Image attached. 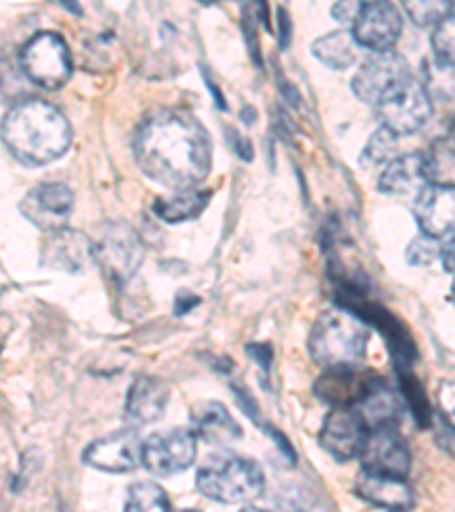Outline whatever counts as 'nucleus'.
Wrapping results in <instances>:
<instances>
[{"mask_svg": "<svg viewBox=\"0 0 455 512\" xmlns=\"http://www.w3.org/2000/svg\"><path fill=\"white\" fill-rule=\"evenodd\" d=\"M135 160L148 178L169 189H192L212 169V139L182 110H160L135 132Z\"/></svg>", "mask_w": 455, "mask_h": 512, "instance_id": "nucleus-1", "label": "nucleus"}, {"mask_svg": "<svg viewBox=\"0 0 455 512\" xmlns=\"http://www.w3.org/2000/svg\"><path fill=\"white\" fill-rule=\"evenodd\" d=\"M0 137L16 160L28 167H41L69 151L73 132L69 119L55 105L30 98L5 114Z\"/></svg>", "mask_w": 455, "mask_h": 512, "instance_id": "nucleus-2", "label": "nucleus"}, {"mask_svg": "<svg viewBox=\"0 0 455 512\" xmlns=\"http://www.w3.org/2000/svg\"><path fill=\"white\" fill-rule=\"evenodd\" d=\"M369 344V326L346 308L321 312L314 321L308 351L324 369L360 367Z\"/></svg>", "mask_w": 455, "mask_h": 512, "instance_id": "nucleus-3", "label": "nucleus"}, {"mask_svg": "<svg viewBox=\"0 0 455 512\" xmlns=\"http://www.w3.org/2000/svg\"><path fill=\"white\" fill-rule=\"evenodd\" d=\"M196 487L212 501L246 506L262 497L264 474L258 462L237 453H214L198 469Z\"/></svg>", "mask_w": 455, "mask_h": 512, "instance_id": "nucleus-4", "label": "nucleus"}, {"mask_svg": "<svg viewBox=\"0 0 455 512\" xmlns=\"http://www.w3.org/2000/svg\"><path fill=\"white\" fill-rule=\"evenodd\" d=\"M21 71L46 92L62 89L73 73V60L66 41L55 32H39L26 41L19 53Z\"/></svg>", "mask_w": 455, "mask_h": 512, "instance_id": "nucleus-5", "label": "nucleus"}, {"mask_svg": "<svg viewBox=\"0 0 455 512\" xmlns=\"http://www.w3.org/2000/svg\"><path fill=\"white\" fill-rule=\"evenodd\" d=\"M94 262L114 283H128L144 262L142 237L123 221L103 226L101 235L94 242Z\"/></svg>", "mask_w": 455, "mask_h": 512, "instance_id": "nucleus-6", "label": "nucleus"}, {"mask_svg": "<svg viewBox=\"0 0 455 512\" xmlns=\"http://www.w3.org/2000/svg\"><path fill=\"white\" fill-rule=\"evenodd\" d=\"M408 80L410 64L392 48V51H378L369 55V60L362 62L360 69L355 71L351 89L362 103L378 105L385 96H390L394 89H399Z\"/></svg>", "mask_w": 455, "mask_h": 512, "instance_id": "nucleus-7", "label": "nucleus"}, {"mask_svg": "<svg viewBox=\"0 0 455 512\" xmlns=\"http://www.w3.org/2000/svg\"><path fill=\"white\" fill-rule=\"evenodd\" d=\"M376 107L380 123L399 137L415 135L433 114V101H430L426 87L412 78L394 89L390 96H385Z\"/></svg>", "mask_w": 455, "mask_h": 512, "instance_id": "nucleus-8", "label": "nucleus"}, {"mask_svg": "<svg viewBox=\"0 0 455 512\" xmlns=\"http://www.w3.org/2000/svg\"><path fill=\"white\" fill-rule=\"evenodd\" d=\"M198 437L189 428H173L144 442V467L155 476H176L194 465Z\"/></svg>", "mask_w": 455, "mask_h": 512, "instance_id": "nucleus-9", "label": "nucleus"}, {"mask_svg": "<svg viewBox=\"0 0 455 512\" xmlns=\"http://www.w3.org/2000/svg\"><path fill=\"white\" fill-rule=\"evenodd\" d=\"M353 37L371 53L392 51L403 32V14L392 0H367L353 21Z\"/></svg>", "mask_w": 455, "mask_h": 512, "instance_id": "nucleus-10", "label": "nucleus"}, {"mask_svg": "<svg viewBox=\"0 0 455 512\" xmlns=\"http://www.w3.org/2000/svg\"><path fill=\"white\" fill-rule=\"evenodd\" d=\"M82 460L105 474H130L144 465V442L135 428H126L91 442Z\"/></svg>", "mask_w": 455, "mask_h": 512, "instance_id": "nucleus-11", "label": "nucleus"}, {"mask_svg": "<svg viewBox=\"0 0 455 512\" xmlns=\"http://www.w3.org/2000/svg\"><path fill=\"white\" fill-rule=\"evenodd\" d=\"M358 458L367 472L405 478L412 469L410 444L401 437L399 426H383L369 431Z\"/></svg>", "mask_w": 455, "mask_h": 512, "instance_id": "nucleus-12", "label": "nucleus"}, {"mask_svg": "<svg viewBox=\"0 0 455 512\" xmlns=\"http://www.w3.org/2000/svg\"><path fill=\"white\" fill-rule=\"evenodd\" d=\"M369 428L353 406H335L321 426L319 444L337 460H353L360 456Z\"/></svg>", "mask_w": 455, "mask_h": 512, "instance_id": "nucleus-13", "label": "nucleus"}, {"mask_svg": "<svg viewBox=\"0 0 455 512\" xmlns=\"http://www.w3.org/2000/svg\"><path fill=\"white\" fill-rule=\"evenodd\" d=\"M94 262V242L80 230L55 228L48 230L41 242V264L64 274H82Z\"/></svg>", "mask_w": 455, "mask_h": 512, "instance_id": "nucleus-14", "label": "nucleus"}, {"mask_svg": "<svg viewBox=\"0 0 455 512\" xmlns=\"http://www.w3.org/2000/svg\"><path fill=\"white\" fill-rule=\"evenodd\" d=\"M415 219L421 235L446 239L455 233V185L426 183L415 198Z\"/></svg>", "mask_w": 455, "mask_h": 512, "instance_id": "nucleus-15", "label": "nucleus"}, {"mask_svg": "<svg viewBox=\"0 0 455 512\" xmlns=\"http://www.w3.org/2000/svg\"><path fill=\"white\" fill-rule=\"evenodd\" d=\"M73 205H76V196L64 183H44L26 194L21 201V212L32 226L48 233V230L66 226Z\"/></svg>", "mask_w": 455, "mask_h": 512, "instance_id": "nucleus-16", "label": "nucleus"}, {"mask_svg": "<svg viewBox=\"0 0 455 512\" xmlns=\"http://www.w3.org/2000/svg\"><path fill=\"white\" fill-rule=\"evenodd\" d=\"M355 494L371 506L385 510H410L415 506L412 487L405 483V478L367 472V469H362L355 481Z\"/></svg>", "mask_w": 455, "mask_h": 512, "instance_id": "nucleus-17", "label": "nucleus"}, {"mask_svg": "<svg viewBox=\"0 0 455 512\" xmlns=\"http://www.w3.org/2000/svg\"><path fill=\"white\" fill-rule=\"evenodd\" d=\"M169 406V387L151 376H139L130 385L126 399V419L132 426H148L164 415Z\"/></svg>", "mask_w": 455, "mask_h": 512, "instance_id": "nucleus-18", "label": "nucleus"}, {"mask_svg": "<svg viewBox=\"0 0 455 512\" xmlns=\"http://www.w3.org/2000/svg\"><path fill=\"white\" fill-rule=\"evenodd\" d=\"M374 381V376L364 374L358 367L326 369V374L314 385V392L330 406H355Z\"/></svg>", "mask_w": 455, "mask_h": 512, "instance_id": "nucleus-19", "label": "nucleus"}, {"mask_svg": "<svg viewBox=\"0 0 455 512\" xmlns=\"http://www.w3.org/2000/svg\"><path fill=\"white\" fill-rule=\"evenodd\" d=\"M426 183V155L405 153L396 155V158L385 164V169L378 178V189L390 196H410L417 194Z\"/></svg>", "mask_w": 455, "mask_h": 512, "instance_id": "nucleus-20", "label": "nucleus"}, {"mask_svg": "<svg viewBox=\"0 0 455 512\" xmlns=\"http://www.w3.org/2000/svg\"><path fill=\"white\" fill-rule=\"evenodd\" d=\"M353 408L358 410V415L362 417L364 424H367L369 431H374V428L383 426H399L403 401L390 385L376 378L374 385L369 387L367 394H364Z\"/></svg>", "mask_w": 455, "mask_h": 512, "instance_id": "nucleus-21", "label": "nucleus"}, {"mask_svg": "<svg viewBox=\"0 0 455 512\" xmlns=\"http://www.w3.org/2000/svg\"><path fill=\"white\" fill-rule=\"evenodd\" d=\"M192 431L210 444H228L242 437V428L219 401H203L192 410Z\"/></svg>", "mask_w": 455, "mask_h": 512, "instance_id": "nucleus-22", "label": "nucleus"}, {"mask_svg": "<svg viewBox=\"0 0 455 512\" xmlns=\"http://www.w3.org/2000/svg\"><path fill=\"white\" fill-rule=\"evenodd\" d=\"M212 194L205 189H176L173 196L155 198L153 212L167 224H182V221H192L198 214L210 205Z\"/></svg>", "mask_w": 455, "mask_h": 512, "instance_id": "nucleus-23", "label": "nucleus"}, {"mask_svg": "<svg viewBox=\"0 0 455 512\" xmlns=\"http://www.w3.org/2000/svg\"><path fill=\"white\" fill-rule=\"evenodd\" d=\"M312 53L319 62H324L328 69L344 71L351 69V66L358 62L360 46L351 30H335L314 41Z\"/></svg>", "mask_w": 455, "mask_h": 512, "instance_id": "nucleus-24", "label": "nucleus"}, {"mask_svg": "<svg viewBox=\"0 0 455 512\" xmlns=\"http://www.w3.org/2000/svg\"><path fill=\"white\" fill-rule=\"evenodd\" d=\"M126 510L130 512H167L171 510V501L167 497V492L162 490L160 485L153 481H139L135 485H130L128 490V499H126Z\"/></svg>", "mask_w": 455, "mask_h": 512, "instance_id": "nucleus-25", "label": "nucleus"}, {"mask_svg": "<svg viewBox=\"0 0 455 512\" xmlns=\"http://www.w3.org/2000/svg\"><path fill=\"white\" fill-rule=\"evenodd\" d=\"M396 146H399V135H394L390 128L380 126L374 135L369 137L367 146L362 151V167H378L396 158Z\"/></svg>", "mask_w": 455, "mask_h": 512, "instance_id": "nucleus-26", "label": "nucleus"}, {"mask_svg": "<svg viewBox=\"0 0 455 512\" xmlns=\"http://www.w3.org/2000/svg\"><path fill=\"white\" fill-rule=\"evenodd\" d=\"M426 92L430 101H451L455 98V64L433 60L426 66Z\"/></svg>", "mask_w": 455, "mask_h": 512, "instance_id": "nucleus-27", "label": "nucleus"}, {"mask_svg": "<svg viewBox=\"0 0 455 512\" xmlns=\"http://www.w3.org/2000/svg\"><path fill=\"white\" fill-rule=\"evenodd\" d=\"M428 183L455 185V146L440 144L426 155Z\"/></svg>", "mask_w": 455, "mask_h": 512, "instance_id": "nucleus-28", "label": "nucleus"}, {"mask_svg": "<svg viewBox=\"0 0 455 512\" xmlns=\"http://www.w3.org/2000/svg\"><path fill=\"white\" fill-rule=\"evenodd\" d=\"M401 5L410 21L419 28H435L449 14L446 0H401Z\"/></svg>", "mask_w": 455, "mask_h": 512, "instance_id": "nucleus-29", "label": "nucleus"}, {"mask_svg": "<svg viewBox=\"0 0 455 512\" xmlns=\"http://www.w3.org/2000/svg\"><path fill=\"white\" fill-rule=\"evenodd\" d=\"M430 48H433V60L444 62V64H455V12L446 14L444 19L433 28Z\"/></svg>", "mask_w": 455, "mask_h": 512, "instance_id": "nucleus-30", "label": "nucleus"}, {"mask_svg": "<svg viewBox=\"0 0 455 512\" xmlns=\"http://www.w3.org/2000/svg\"><path fill=\"white\" fill-rule=\"evenodd\" d=\"M440 249H442L440 239L421 235L412 239L405 255H408V262L415 264V267H428V264L440 260Z\"/></svg>", "mask_w": 455, "mask_h": 512, "instance_id": "nucleus-31", "label": "nucleus"}, {"mask_svg": "<svg viewBox=\"0 0 455 512\" xmlns=\"http://www.w3.org/2000/svg\"><path fill=\"white\" fill-rule=\"evenodd\" d=\"M437 403H440L442 417L455 426V381L444 383L437 392Z\"/></svg>", "mask_w": 455, "mask_h": 512, "instance_id": "nucleus-32", "label": "nucleus"}, {"mask_svg": "<svg viewBox=\"0 0 455 512\" xmlns=\"http://www.w3.org/2000/svg\"><path fill=\"white\" fill-rule=\"evenodd\" d=\"M367 0H337L333 5V16L339 23H353Z\"/></svg>", "mask_w": 455, "mask_h": 512, "instance_id": "nucleus-33", "label": "nucleus"}, {"mask_svg": "<svg viewBox=\"0 0 455 512\" xmlns=\"http://www.w3.org/2000/svg\"><path fill=\"white\" fill-rule=\"evenodd\" d=\"M435 442H437V447L449 453L451 458H455V426L449 424V421H446V419L442 421L440 426H437Z\"/></svg>", "mask_w": 455, "mask_h": 512, "instance_id": "nucleus-34", "label": "nucleus"}, {"mask_svg": "<svg viewBox=\"0 0 455 512\" xmlns=\"http://www.w3.org/2000/svg\"><path fill=\"white\" fill-rule=\"evenodd\" d=\"M440 260H442V267L449 271V274H455V233L446 237V242L442 244Z\"/></svg>", "mask_w": 455, "mask_h": 512, "instance_id": "nucleus-35", "label": "nucleus"}, {"mask_svg": "<svg viewBox=\"0 0 455 512\" xmlns=\"http://www.w3.org/2000/svg\"><path fill=\"white\" fill-rule=\"evenodd\" d=\"M228 137L233 139V142L237 144L235 151L239 153V158H242V160H253V148H251V142H248V139H244V137L239 135V132H235V130H230Z\"/></svg>", "mask_w": 455, "mask_h": 512, "instance_id": "nucleus-36", "label": "nucleus"}, {"mask_svg": "<svg viewBox=\"0 0 455 512\" xmlns=\"http://www.w3.org/2000/svg\"><path fill=\"white\" fill-rule=\"evenodd\" d=\"M280 35H285V37H280V44L287 46L289 44V19H287V12H283V10H280Z\"/></svg>", "mask_w": 455, "mask_h": 512, "instance_id": "nucleus-37", "label": "nucleus"}, {"mask_svg": "<svg viewBox=\"0 0 455 512\" xmlns=\"http://www.w3.org/2000/svg\"><path fill=\"white\" fill-rule=\"evenodd\" d=\"M57 3H60L62 7H66V10L76 12V14H80V12H82V10H80V5L76 3V0H57Z\"/></svg>", "mask_w": 455, "mask_h": 512, "instance_id": "nucleus-38", "label": "nucleus"}, {"mask_svg": "<svg viewBox=\"0 0 455 512\" xmlns=\"http://www.w3.org/2000/svg\"><path fill=\"white\" fill-rule=\"evenodd\" d=\"M446 5H449V12H455V0H446Z\"/></svg>", "mask_w": 455, "mask_h": 512, "instance_id": "nucleus-39", "label": "nucleus"}, {"mask_svg": "<svg viewBox=\"0 0 455 512\" xmlns=\"http://www.w3.org/2000/svg\"><path fill=\"white\" fill-rule=\"evenodd\" d=\"M451 303L455 305V280H453V287H451Z\"/></svg>", "mask_w": 455, "mask_h": 512, "instance_id": "nucleus-40", "label": "nucleus"}, {"mask_svg": "<svg viewBox=\"0 0 455 512\" xmlns=\"http://www.w3.org/2000/svg\"><path fill=\"white\" fill-rule=\"evenodd\" d=\"M203 3H217V0H203Z\"/></svg>", "mask_w": 455, "mask_h": 512, "instance_id": "nucleus-41", "label": "nucleus"}]
</instances>
